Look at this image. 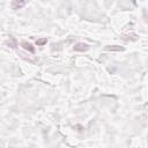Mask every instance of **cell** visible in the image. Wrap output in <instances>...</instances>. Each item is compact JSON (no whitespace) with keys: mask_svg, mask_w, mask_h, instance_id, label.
Segmentation results:
<instances>
[{"mask_svg":"<svg viewBox=\"0 0 148 148\" xmlns=\"http://www.w3.org/2000/svg\"><path fill=\"white\" fill-rule=\"evenodd\" d=\"M27 3H28V0H13V2H12V8H13L14 10H17V9L23 8Z\"/></svg>","mask_w":148,"mask_h":148,"instance_id":"obj_1","label":"cell"},{"mask_svg":"<svg viewBox=\"0 0 148 148\" xmlns=\"http://www.w3.org/2000/svg\"><path fill=\"white\" fill-rule=\"evenodd\" d=\"M88 49H89V45H88V44H84V43H77V44L73 47V50H74V51H79V52L87 51Z\"/></svg>","mask_w":148,"mask_h":148,"instance_id":"obj_2","label":"cell"},{"mask_svg":"<svg viewBox=\"0 0 148 148\" xmlns=\"http://www.w3.org/2000/svg\"><path fill=\"white\" fill-rule=\"evenodd\" d=\"M22 47L24 49V50H27V51H29V52H31V53H34L35 52V47L30 44V43H27V42H23L22 44Z\"/></svg>","mask_w":148,"mask_h":148,"instance_id":"obj_3","label":"cell"},{"mask_svg":"<svg viewBox=\"0 0 148 148\" xmlns=\"http://www.w3.org/2000/svg\"><path fill=\"white\" fill-rule=\"evenodd\" d=\"M37 45H39V46H42V45H44V44H46L47 43V39L46 38H40V39H37Z\"/></svg>","mask_w":148,"mask_h":148,"instance_id":"obj_4","label":"cell"},{"mask_svg":"<svg viewBox=\"0 0 148 148\" xmlns=\"http://www.w3.org/2000/svg\"><path fill=\"white\" fill-rule=\"evenodd\" d=\"M106 50H116V51H120L123 50L121 47H106Z\"/></svg>","mask_w":148,"mask_h":148,"instance_id":"obj_5","label":"cell"}]
</instances>
